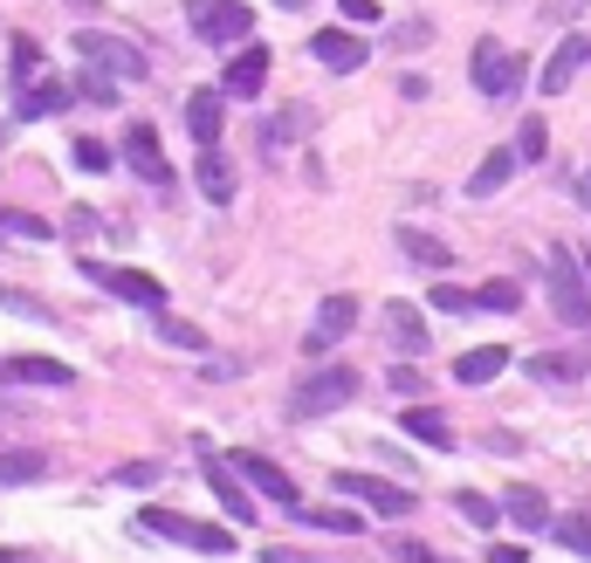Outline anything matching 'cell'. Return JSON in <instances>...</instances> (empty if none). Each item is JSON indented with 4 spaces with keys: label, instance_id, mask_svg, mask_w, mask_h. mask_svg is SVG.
<instances>
[{
    "label": "cell",
    "instance_id": "obj_13",
    "mask_svg": "<svg viewBox=\"0 0 591 563\" xmlns=\"http://www.w3.org/2000/svg\"><path fill=\"white\" fill-rule=\"evenodd\" d=\"M200 454H207V439H200ZM207 488H214V502L227 508V522H242V530L255 522V495H248L242 481H234V467H227V461H214V454H207Z\"/></svg>",
    "mask_w": 591,
    "mask_h": 563
},
{
    "label": "cell",
    "instance_id": "obj_7",
    "mask_svg": "<svg viewBox=\"0 0 591 563\" xmlns=\"http://www.w3.org/2000/svg\"><path fill=\"white\" fill-rule=\"evenodd\" d=\"M83 275L97 282V289H110V296H125V303L151 309V316L166 309V282H151V275H138V268H104V261H90V255H83Z\"/></svg>",
    "mask_w": 591,
    "mask_h": 563
},
{
    "label": "cell",
    "instance_id": "obj_42",
    "mask_svg": "<svg viewBox=\"0 0 591 563\" xmlns=\"http://www.w3.org/2000/svg\"><path fill=\"white\" fill-rule=\"evenodd\" d=\"M392 550H400L406 563H441V556H433V543H413V536H400V543H392Z\"/></svg>",
    "mask_w": 591,
    "mask_h": 563
},
{
    "label": "cell",
    "instance_id": "obj_25",
    "mask_svg": "<svg viewBox=\"0 0 591 563\" xmlns=\"http://www.w3.org/2000/svg\"><path fill=\"white\" fill-rule=\"evenodd\" d=\"M509 172H516V151H489L475 172H467V199H489V192H502L509 186Z\"/></svg>",
    "mask_w": 591,
    "mask_h": 563
},
{
    "label": "cell",
    "instance_id": "obj_33",
    "mask_svg": "<svg viewBox=\"0 0 591 563\" xmlns=\"http://www.w3.org/2000/svg\"><path fill=\"white\" fill-rule=\"evenodd\" d=\"M550 536H558L571 556H591V515H564L558 522V530H550Z\"/></svg>",
    "mask_w": 591,
    "mask_h": 563
},
{
    "label": "cell",
    "instance_id": "obj_29",
    "mask_svg": "<svg viewBox=\"0 0 591 563\" xmlns=\"http://www.w3.org/2000/svg\"><path fill=\"white\" fill-rule=\"evenodd\" d=\"M530 378H536V385H578V357H564V350H536V357H530Z\"/></svg>",
    "mask_w": 591,
    "mask_h": 563
},
{
    "label": "cell",
    "instance_id": "obj_31",
    "mask_svg": "<svg viewBox=\"0 0 591 563\" xmlns=\"http://www.w3.org/2000/svg\"><path fill=\"white\" fill-rule=\"evenodd\" d=\"M454 508L475 522V530H495V522H502V502H489L482 488H461V495H454Z\"/></svg>",
    "mask_w": 591,
    "mask_h": 563
},
{
    "label": "cell",
    "instance_id": "obj_12",
    "mask_svg": "<svg viewBox=\"0 0 591 563\" xmlns=\"http://www.w3.org/2000/svg\"><path fill=\"white\" fill-rule=\"evenodd\" d=\"M227 467H234V474H248V481H255V495H268L275 508H303V502H296V481L275 467V461H262V454H227Z\"/></svg>",
    "mask_w": 591,
    "mask_h": 563
},
{
    "label": "cell",
    "instance_id": "obj_36",
    "mask_svg": "<svg viewBox=\"0 0 591 563\" xmlns=\"http://www.w3.org/2000/svg\"><path fill=\"white\" fill-rule=\"evenodd\" d=\"M516 158H543L550 151V131H543V117H523V131H516V145H509Z\"/></svg>",
    "mask_w": 591,
    "mask_h": 563
},
{
    "label": "cell",
    "instance_id": "obj_30",
    "mask_svg": "<svg viewBox=\"0 0 591 563\" xmlns=\"http://www.w3.org/2000/svg\"><path fill=\"white\" fill-rule=\"evenodd\" d=\"M516 303H523V289L509 275H495V282H482V289H475V309H495V316H509Z\"/></svg>",
    "mask_w": 591,
    "mask_h": 563
},
{
    "label": "cell",
    "instance_id": "obj_11",
    "mask_svg": "<svg viewBox=\"0 0 591 563\" xmlns=\"http://www.w3.org/2000/svg\"><path fill=\"white\" fill-rule=\"evenodd\" d=\"M365 56H372V42H365V34H344V28L309 34V62H324V69H337V76L365 69Z\"/></svg>",
    "mask_w": 591,
    "mask_h": 563
},
{
    "label": "cell",
    "instance_id": "obj_2",
    "mask_svg": "<svg viewBox=\"0 0 591 563\" xmlns=\"http://www.w3.org/2000/svg\"><path fill=\"white\" fill-rule=\"evenodd\" d=\"M351 398H358V372H351V365H317L289 392V419H324V413L351 406Z\"/></svg>",
    "mask_w": 591,
    "mask_h": 563
},
{
    "label": "cell",
    "instance_id": "obj_34",
    "mask_svg": "<svg viewBox=\"0 0 591 563\" xmlns=\"http://www.w3.org/2000/svg\"><path fill=\"white\" fill-rule=\"evenodd\" d=\"M69 158H76V172H110V145L104 138H76Z\"/></svg>",
    "mask_w": 591,
    "mask_h": 563
},
{
    "label": "cell",
    "instance_id": "obj_32",
    "mask_svg": "<svg viewBox=\"0 0 591 563\" xmlns=\"http://www.w3.org/2000/svg\"><path fill=\"white\" fill-rule=\"evenodd\" d=\"M303 522H309V530H331V536H358L365 530L351 508H303Z\"/></svg>",
    "mask_w": 591,
    "mask_h": 563
},
{
    "label": "cell",
    "instance_id": "obj_20",
    "mask_svg": "<svg viewBox=\"0 0 591 563\" xmlns=\"http://www.w3.org/2000/svg\"><path fill=\"white\" fill-rule=\"evenodd\" d=\"M69 83H56V76H42V83H21V97H14V117L28 125V117H56V110H69Z\"/></svg>",
    "mask_w": 591,
    "mask_h": 563
},
{
    "label": "cell",
    "instance_id": "obj_48",
    "mask_svg": "<svg viewBox=\"0 0 591 563\" xmlns=\"http://www.w3.org/2000/svg\"><path fill=\"white\" fill-rule=\"evenodd\" d=\"M584 62H591V34H584Z\"/></svg>",
    "mask_w": 591,
    "mask_h": 563
},
{
    "label": "cell",
    "instance_id": "obj_19",
    "mask_svg": "<svg viewBox=\"0 0 591 563\" xmlns=\"http://www.w3.org/2000/svg\"><path fill=\"white\" fill-rule=\"evenodd\" d=\"M400 240V255L413 261V268H426V275H441V268H454V255H447V240L441 234H420V227H400L392 234Z\"/></svg>",
    "mask_w": 591,
    "mask_h": 563
},
{
    "label": "cell",
    "instance_id": "obj_45",
    "mask_svg": "<svg viewBox=\"0 0 591 563\" xmlns=\"http://www.w3.org/2000/svg\"><path fill=\"white\" fill-rule=\"evenodd\" d=\"M268 563H309L303 550H268Z\"/></svg>",
    "mask_w": 591,
    "mask_h": 563
},
{
    "label": "cell",
    "instance_id": "obj_24",
    "mask_svg": "<svg viewBox=\"0 0 591 563\" xmlns=\"http://www.w3.org/2000/svg\"><path fill=\"white\" fill-rule=\"evenodd\" d=\"M42 474H49V454H35V447L0 454V488H28V481H42Z\"/></svg>",
    "mask_w": 591,
    "mask_h": 563
},
{
    "label": "cell",
    "instance_id": "obj_17",
    "mask_svg": "<svg viewBox=\"0 0 591 563\" xmlns=\"http://www.w3.org/2000/svg\"><path fill=\"white\" fill-rule=\"evenodd\" d=\"M220 125H227L220 90H193V97H186V131L200 138V151H207V145H220Z\"/></svg>",
    "mask_w": 591,
    "mask_h": 563
},
{
    "label": "cell",
    "instance_id": "obj_43",
    "mask_svg": "<svg viewBox=\"0 0 591 563\" xmlns=\"http://www.w3.org/2000/svg\"><path fill=\"white\" fill-rule=\"evenodd\" d=\"M344 21H378V0H337Z\"/></svg>",
    "mask_w": 591,
    "mask_h": 563
},
{
    "label": "cell",
    "instance_id": "obj_18",
    "mask_svg": "<svg viewBox=\"0 0 591 563\" xmlns=\"http://www.w3.org/2000/svg\"><path fill=\"white\" fill-rule=\"evenodd\" d=\"M578 69H584V34H564V42L550 49V62H543V97L571 90V83H578Z\"/></svg>",
    "mask_w": 591,
    "mask_h": 563
},
{
    "label": "cell",
    "instance_id": "obj_5",
    "mask_svg": "<svg viewBox=\"0 0 591 563\" xmlns=\"http://www.w3.org/2000/svg\"><path fill=\"white\" fill-rule=\"evenodd\" d=\"M186 28L214 49H234L242 34H255V14H248V0H186Z\"/></svg>",
    "mask_w": 591,
    "mask_h": 563
},
{
    "label": "cell",
    "instance_id": "obj_14",
    "mask_svg": "<svg viewBox=\"0 0 591 563\" xmlns=\"http://www.w3.org/2000/svg\"><path fill=\"white\" fill-rule=\"evenodd\" d=\"M378 324H385V337L400 344L406 357L426 350V337H433V330H426V316H420V303H385V309H378Z\"/></svg>",
    "mask_w": 591,
    "mask_h": 563
},
{
    "label": "cell",
    "instance_id": "obj_47",
    "mask_svg": "<svg viewBox=\"0 0 591 563\" xmlns=\"http://www.w3.org/2000/svg\"><path fill=\"white\" fill-rule=\"evenodd\" d=\"M69 8H97V0H69Z\"/></svg>",
    "mask_w": 591,
    "mask_h": 563
},
{
    "label": "cell",
    "instance_id": "obj_8",
    "mask_svg": "<svg viewBox=\"0 0 591 563\" xmlns=\"http://www.w3.org/2000/svg\"><path fill=\"white\" fill-rule=\"evenodd\" d=\"M351 324H358V296H324L317 324L303 330V357H324V350H337V344L351 337Z\"/></svg>",
    "mask_w": 591,
    "mask_h": 563
},
{
    "label": "cell",
    "instance_id": "obj_38",
    "mask_svg": "<svg viewBox=\"0 0 591 563\" xmlns=\"http://www.w3.org/2000/svg\"><path fill=\"white\" fill-rule=\"evenodd\" d=\"M159 474H166L159 461H125V467H117L110 481H125V488H151V481H159Z\"/></svg>",
    "mask_w": 591,
    "mask_h": 563
},
{
    "label": "cell",
    "instance_id": "obj_22",
    "mask_svg": "<svg viewBox=\"0 0 591 563\" xmlns=\"http://www.w3.org/2000/svg\"><path fill=\"white\" fill-rule=\"evenodd\" d=\"M413 439H420V447H433V454H447L454 447V426H447V413L441 406H406V419H400Z\"/></svg>",
    "mask_w": 591,
    "mask_h": 563
},
{
    "label": "cell",
    "instance_id": "obj_15",
    "mask_svg": "<svg viewBox=\"0 0 591 563\" xmlns=\"http://www.w3.org/2000/svg\"><path fill=\"white\" fill-rule=\"evenodd\" d=\"M0 385H76V372L56 357H0Z\"/></svg>",
    "mask_w": 591,
    "mask_h": 563
},
{
    "label": "cell",
    "instance_id": "obj_21",
    "mask_svg": "<svg viewBox=\"0 0 591 563\" xmlns=\"http://www.w3.org/2000/svg\"><path fill=\"white\" fill-rule=\"evenodd\" d=\"M502 515L516 522V530H536V536L550 530V502H543V488H530V481H516V488L502 495Z\"/></svg>",
    "mask_w": 591,
    "mask_h": 563
},
{
    "label": "cell",
    "instance_id": "obj_41",
    "mask_svg": "<svg viewBox=\"0 0 591 563\" xmlns=\"http://www.w3.org/2000/svg\"><path fill=\"white\" fill-rule=\"evenodd\" d=\"M35 69H42V49H35L28 34H14V83H28Z\"/></svg>",
    "mask_w": 591,
    "mask_h": 563
},
{
    "label": "cell",
    "instance_id": "obj_44",
    "mask_svg": "<svg viewBox=\"0 0 591 563\" xmlns=\"http://www.w3.org/2000/svg\"><path fill=\"white\" fill-rule=\"evenodd\" d=\"M489 563H523V550H516V543H495V550H489Z\"/></svg>",
    "mask_w": 591,
    "mask_h": 563
},
{
    "label": "cell",
    "instance_id": "obj_4",
    "mask_svg": "<svg viewBox=\"0 0 591 563\" xmlns=\"http://www.w3.org/2000/svg\"><path fill=\"white\" fill-rule=\"evenodd\" d=\"M467 76H475V90H482L489 103H509V97L523 90L530 62H523L516 49H502V42H475V56H467Z\"/></svg>",
    "mask_w": 591,
    "mask_h": 563
},
{
    "label": "cell",
    "instance_id": "obj_1",
    "mask_svg": "<svg viewBox=\"0 0 591 563\" xmlns=\"http://www.w3.org/2000/svg\"><path fill=\"white\" fill-rule=\"evenodd\" d=\"M543 289H550L558 324H571V330L591 324V282H584V268H578V248H550V255H543Z\"/></svg>",
    "mask_w": 591,
    "mask_h": 563
},
{
    "label": "cell",
    "instance_id": "obj_26",
    "mask_svg": "<svg viewBox=\"0 0 591 563\" xmlns=\"http://www.w3.org/2000/svg\"><path fill=\"white\" fill-rule=\"evenodd\" d=\"M502 372H509V350H502V344H482V350H467L461 365H454L461 385H489V378H502Z\"/></svg>",
    "mask_w": 591,
    "mask_h": 563
},
{
    "label": "cell",
    "instance_id": "obj_23",
    "mask_svg": "<svg viewBox=\"0 0 591 563\" xmlns=\"http://www.w3.org/2000/svg\"><path fill=\"white\" fill-rule=\"evenodd\" d=\"M193 179H200V192L214 199V207H227V199H234V166H227V151H220V145H207V151H200Z\"/></svg>",
    "mask_w": 591,
    "mask_h": 563
},
{
    "label": "cell",
    "instance_id": "obj_39",
    "mask_svg": "<svg viewBox=\"0 0 591 563\" xmlns=\"http://www.w3.org/2000/svg\"><path fill=\"white\" fill-rule=\"evenodd\" d=\"M0 234H21V240H49V220H35V214H0Z\"/></svg>",
    "mask_w": 591,
    "mask_h": 563
},
{
    "label": "cell",
    "instance_id": "obj_35",
    "mask_svg": "<svg viewBox=\"0 0 591 563\" xmlns=\"http://www.w3.org/2000/svg\"><path fill=\"white\" fill-rule=\"evenodd\" d=\"M433 309H447V316H475V289H454V282H433Z\"/></svg>",
    "mask_w": 591,
    "mask_h": 563
},
{
    "label": "cell",
    "instance_id": "obj_16",
    "mask_svg": "<svg viewBox=\"0 0 591 563\" xmlns=\"http://www.w3.org/2000/svg\"><path fill=\"white\" fill-rule=\"evenodd\" d=\"M262 83H268V49L255 42V49H242L227 62V76H220V90L227 97H262Z\"/></svg>",
    "mask_w": 591,
    "mask_h": 563
},
{
    "label": "cell",
    "instance_id": "obj_10",
    "mask_svg": "<svg viewBox=\"0 0 591 563\" xmlns=\"http://www.w3.org/2000/svg\"><path fill=\"white\" fill-rule=\"evenodd\" d=\"M125 166H131L145 186L173 192V166H166V151H159V131H151V125H131V131H125Z\"/></svg>",
    "mask_w": 591,
    "mask_h": 563
},
{
    "label": "cell",
    "instance_id": "obj_37",
    "mask_svg": "<svg viewBox=\"0 0 591 563\" xmlns=\"http://www.w3.org/2000/svg\"><path fill=\"white\" fill-rule=\"evenodd\" d=\"M69 90H76V97H90V103H117V83H110V76H97V69H83Z\"/></svg>",
    "mask_w": 591,
    "mask_h": 563
},
{
    "label": "cell",
    "instance_id": "obj_6",
    "mask_svg": "<svg viewBox=\"0 0 591 563\" xmlns=\"http://www.w3.org/2000/svg\"><path fill=\"white\" fill-rule=\"evenodd\" d=\"M76 56H83L97 76H110V83H145V69H151L145 49H131L125 34H97V28L76 34Z\"/></svg>",
    "mask_w": 591,
    "mask_h": 563
},
{
    "label": "cell",
    "instance_id": "obj_9",
    "mask_svg": "<svg viewBox=\"0 0 591 563\" xmlns=\"http://www.w3.org/2000/svg\"><path fill=\"white\" fill-rule=\"evenodd\" d=\"M331 481H337V495L365 502L378 515H413V488H400V481H378V474H331Z\"/></svg>",
    "mask_w": 591,
    "mask_h": 563
},
{
    "label": "cell",
    "instance_id": "obj_28",
    "mask_svg": "<svg viewBox=\"0 0 591 563\" xmlns=\"http://www.w3.org/2000/svg\"><path fill=\"white\" fill-rule=\"evenodd\" d=\"M151 330H159V344H173V350H207V330L186 324V316H173V309L151 316Z\"/></svg>",
    "mask_w": 591,
    "mask_h": 563
},
{
    "label": "cell",
    "instance_id": "obj_3",
    "mask_svg": "<svg viewBox=\"0 0 591 563\" xmlns=\"http://www.w3.org/2000/svg\"><path fill=\"white\" fill-rule=\"evenodd\" d=\"M131 530L159 536V543L207 550V556H227V550H234V536H227V530H214V522H193V515H179V508H138V522H131Z\"/></svg>",
    "mask_w": 591,
    "mask_h": 563
},
{
    "label": "cell",
    "instance_id": "obj_27",
    "mask_svg": "<svg viewBox=\"0 0 591 563\" xmlns=\"http://www.w3.org/2000/svg\"><path fill=\"white\" fill-rule=\"evenodd\" d=\"M309 125H317V117H309V103H289V110H275L268 125H262V145H296Z\"/></svg>",
    "mask_w": 591,
    "mask_h": 563
},
{
    "label": "cell",
    "instance_id": "obj_46",
    "mask_svg": "<svg viewBox=\"0 0 591 563\" xmlns=\"http://www.w3.org/2000/svg\"><path fill=\"white\" fill-rule=\"evenodd\" d=\"M578 192H584V207H591V172H584V179H578Z\"/></svg>",
    "mask_w": 591,
    "mask_h": 563
},
{
    "label": "cell",
    "instance_id": "obj_40",
    "mask_svg": "<svg viewBox=\"0 0 591 563\" xmlns=\"http://www.w3.org/2000/svg\"><path fill=\"white\" fill-rule=\"evenodd\" d=\"M433 42V21H400L392 28V49H426Z\"/></svg>",
    "mask_w": 591,
    "mask_h": 563
}]
</instances>
